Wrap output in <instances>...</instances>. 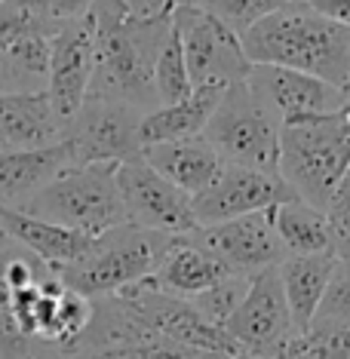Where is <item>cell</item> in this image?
<instances>
[{"label":"cell","instance_id":"cell-1","mask_svg":"<svg viewBox=\"0 0 350 359\" xmlns=\"http://www.w3.org/2000/svg\"><path fill=\"white\" fill-rule=\"evenodd\" d=\"M95 71L86 99L133 104L138 111L160 108L154 89V65L166 43L173 19L135 22L120 0H95Z\"/></svg>","mask_w":350,"mask_h":359},{"label":"cell","instance_id":"cell-2","mask_svg":"<svg viewBox=\"0 0 350 359\" xmlns=\"http://www.w3.org/2000/svg\"><path fill=\"white\" fill-rule=\"evenodd\" d=\"M240 40L252 65L304 71L338 89L350 77V28L316 13L307 0H289Z\"/></svg>","mask_w":350,"mask_h":359},{"label":"cell","instance_id":"cell-3","mask_svg":"<svg viewBox=\"0 0 350 359\" xmlns=\"http://www.w3.org/2000/svg\"><path fill=\"white\" fill-rule=\"evenodd\" d=\"M350 175L347 108L329 117L289 123L280 133V178L298 200L323 209Z\"/></svg>","mask_w":350,"mask_h":359},{"label":"cell","instance_id":"cell-4","mask_svg":"<svg viewBox=\"0 0 350 359\" xmlns=\"http://www.w3.org/2000/svg\"><path fill=\"white\" fill-rule=\"evenodd\" d=\"M175 236L154 233L135 224H120L114 231L95 236L93 249L77 264L55 267L68 289L86 298H111L123 289L151 280L169 252Z\"/></svg>","mask_w":350,"mask_h":359},{"label":"cell","instance_id":"cell-5","mask_svg":"<svg viewBox=\"0 0 350 359\" xmlns=\"http://www.w3.org/2000/svg\"><path fill=\"white\" fill-rule=\"evenodd\" d=\"M117 166L120 163H86L68 169L19 212L86 236H102L120 224H129L117 187Z\"/></svg>","mask_w":350,"mask_h":359},{"label":"cell","instance_id":"cell-6","mask_svg":"<svg viewBox=\"0 0 350 359\" xmlns=\"http://www.w3.org/2000/svg\"><path fill=\"white\" fill-rule=\"evenodd\" d=\"M280 117L252 93L249 83H234L222 93L203 138L222 154L227 166L280 175Z\"/></svg>","mask_w":350,"mask_h":359},{"label":"cell","instance_id":"cell-7","mask_svg":"<svg viewBox=\"0 0 350 359\" xmlns=\"http://www.w3.org/2000/svg\"><path fill=\"white\" fill-rule=\"evenodd\" d=\"M173 28L182 37L194 89H227L234 83H246L252 62L243 50V40L213 13H206L203 6H178Z\"/></svg>","mask_w":350,"mask_h":359},{"label":"cell","instance_id":"cell-8","mask_svg":"<svg viewBox=\"0 0 350 359\" xmlns=\"http://www.w3.org/2000/svg\"><path fill=\"white\" fill-rule=\"evenodd\" d=\"M93 323L68 359H252V356H213L178 347L169 338L142 325L117 295L95 298Z\"/></svg>","mask_w":350,"mask_h":359},{"label":"cell","instance_id":"cell-9","mask_svg":"<svg viewBox=\"0 0 350 359\" xmlns=\"http://www.w3.org/2000/svg\"><path fill=\"white\" fill-rule=\"evenodd\" d=\"M117 298L138 323L163 334V338H169L178 347L213 356H246L237 341L222 325L209 323L188 298L166 295V292L154 289L148 280L133 285V289H123Z\"/></svg>","mask_w":350,"mask_h":359},{"label":"cell","instance_id":"cell-10","mask_svg":"<svg viewBox=\"0 0 350 359\" xmlns=\"http://www.w3.org/2000/svg\"><path fill=\"white\" fill-rule=\"evenodd\" d=\"M142 117L133 104L86 99L74 117L65 123L62 142L71 148L77 166L86 163H129L142 157Z\"/></svg>","mask_w":350,"mask_h":359},{"label":"cell","instance_id":"cell-11","mask_svg":"<svg viewBox=\"0 0 350 359\" xmlns=\"http://www.w3.org/2000/svg\"><path fill=\"white\" fill-rule=\"evenodd\" d=\"M117 187L123 197L129 224L166 236H184L197 227L194 200L169 178H163L154 166H148L142 157L120 163Z\"/></svg>","mask_w":350,"mask_h":359},{"label":"cell","instance_id":"cell-12","mask_svg":"<svg viewBox=\"0 0 350 359\" xmlns=\"http://www.w3.org/2000/svg\"><path fill=\"white\" fill-rule=\"evenodd\" d=\"M182 240L206 249L209 255L224 261L234 273H249V276L271 271V267H280L289 258L280 236H276L274 209L252 212V215L222 222V224L194 227Z\"/></svg>","mask_w":350,"mask_h":359},{"label":"cell","instance_id":"cell-13","mask_svg":"<svg viewBox=\"0 0 350 359\" xmlns=\"http://www.w3.org/2000/svg\"><path fill=\"white\" fill-rule=\"evenodd\" d=\"M224 332L252 359H274L276 350L286 344V338L295 332V325H292L289 301L276 267L252 276L246 298L234 310L231 320L224 323Z\"/></svg>","mask_w":350,"mask_h":359},{"label":"cell","instance_id":"cell-14","mask_svg":"<svg viewBox=\"0 0 350 359\" xmlns=\"http://www.w3.org/2000/svg\"><path fill=\"white\" fill-rule=\"evenodd\" d=\"M95 34L99 31H95L93 10L74 22H65L53 34L46 95H50L53 111L59 114L62 123H68L83 108L89 95V83H93L95 71Z\"/></svg>","mask_w":350,"mask_h":359},{"label":"cell","instance_id":"cell-15","mask_svg":"<svg viewBox=\"0 0 350 359\" xmlns=\"http://www.w3.org/2000/svg\"><path fill=\"white\" fill-rule=\"evenodd\" d=\"M246 83L280 117L283 126L314 117H329V114H338L350 104L344 89L325 83L314 74H304V71L280 68V65H252Z\"/></svg>","mask_w":350,"mask_h":359},{"label":"cell","instance_id":"cell-16","mask_svg":"<svg viewBox=\"0 0 350 359\" xmlns=\"http://www.w3.org/2000/svg\"><path fill=\"white\" fill-rule=\"evenodd\" d=\"M292 197L295 194L280 175L258 172V169H246V166H227L224 163L222 175L191 200H194L197 227H209L252 215V212L274 209Z\"/></svg>","mask_w":350,"mask_h":359},{"label":"cell","instance_id":"cell-17","mask_svg":"<svg viewBox=\"0 0 350 359\" xmlns=\"http://www.w3.org/2000/svg\"><path fill=\"white\" fill-rule=\"evenodd\" d=\"M74 166L77 160L65 142H55L50 148L0 154V206L22 209L46 184Z\"/></svg>","mask_w":350,"mask_h":359},{"label":"cell","instance_id":"cell-18","mask_svg":"<svg viewBox=\"0 0 350 359\" xmlns=\"http://www.w3.org/2000/svg\"><path fill=\"white\" fill-rule=\"evenodd\" d=\"M40 264L43 261L37 255H31L15 240L0 233V359H55L37 344H31L19 329V320H15L19 283L28 280Z\"/></svg>","mask_w":350,"mask_h":359},{"label":"cell","instance_id":"cell-19","mask_svg":"<svg viewBox=\"0 0 350 359\" xmlns=\"http://www.w3.org/2000/svg\"><path fill=\"white\" fill-rule=\"evenodd\" d=\"M65 123L46 93H0V138L10 151H34L62 142Z\"/></svg>","mask_w":350,"mask_h":359},{"label":"cell","instance_id":"cell-20","mask_svg":"<svg viewBox=\"0 0 350 359\" xmlns=\"http://www.w3.org/2000/svg\"><path fill=\"white\" fill-rule=\"evenodd\" d=\"M142 160L154 166L163 178L182 187L188 197H197L222 175L224 160L203 135L182 138V142H163L142 148Z\"/></svg>","mask_w":350,"mask_h":359},{"label":"cell","instance_id":"cell-21","mask_svg":"<svg viewBox=\"0 0 350 359\" xmlns=\"http://www.w3.org/2000/svg\"><path fill=\"white\" fill-rule=\"evenodd\" d=\"M0 227H4V233L10 240H15L22 249H28L40 261H46L50 267L77 264L95 243V236L77 233L71 227L43 222V218H34L28 212H19L10 206H0Z\"/></svg>","mask_w":350,"mask_h":359},{"label":"cell","instance_id":"cell-22","mask_svg":"<svg viewBox=\"0 0 350 359\" xmlns=\"http://www.w3.org/2000/svg\"><path fill=\"white\" fill-rule=\"evenodd\" d=\"M234 271L218 261L215 255H209L206 249L194 246V243L175 236L169 252L163 255L160 267L154 271L151 276V285L166 295H175V298H197L203 295L206 289H213L215 283H222L224 276H231Z\"/></svg>","mask_w":350,"mask_h":359},{"label":"cell","instance_id":"cell-23","mask_svg":"<svg viewBox=\"0 0 350 359\" xmlns=\"http://www.w3.org/2000/svg\"><path fill=\"white\" fill-rule=\"evenodd\" d=\"M335 267H338V258L332 252H325V255H289L276 267L283 280V292H286V301H289L295 332H304L314 325Z\"/></svg>","mask_w":350,"mask_h":359},{"label":"cell","instance_id":"cell-24","mask_svg":"<svg viewBox=\"0 0 350 359\" xmlns=\"http://www.w3.org/2000/svg\"><path fill=\"white\" fill-rule=\"evenodd\" d=\"M55 31L59 25L40 22L0 50V93H46Z\"/></svg>","mask_w":350,"mask_h":359},{"label":"cell","instance_id":"cell-25","mask_svg":"<svg viewBox=\"0 0 350 359\" xmlns=\"http://www.w3.org/2000/svg\"><path fill=\"white\" fill-rule=\"evenodd\" d=\"M224 89H209L200 86L194 89L188 99L175 102V104H160V108L148 111L142 117V148L148 144H163V142H182V138H197L203 135L209 117H213L218 99H222Z\"/></svg>","mask_w":350,"mask_h":359},{"label":"cell","instance_id":"cell-26","mask_svg":"<svg viewBox=\"0 0 350 359\" xmlns=\"http://www.w3.org/2000/svg\"><path fill=\"white\" fill-rule=\"evenodd\" d=\"M274 227L286 255H325V252H332L325 212L298 197L274 206Z\"/></svg>","mask_w":350,"mask_h":359},{"label":"cell","instance_id":"cell-27","mask_svg":"<svg viewBox=\"0 0 350 359\" xmlns=\"http://www.w3.org/2000/svg\"><path fill=\"white\" fill-rule=\"evenodd\" d=\"M274 359H350V325L320 323L292 332Z\"/></svg>","mask_w":350,"mask_h":359},{"label":"cell","instance_id":"cell-28","mask_svg":"<svg viewBox=\"0 0 350 359\" xmlns=\"http://www.w3.org/2000/svg\"><path fill=\"white\" fill-rule=\"evenodd\" d=\"M154 89H157L160 104H175L194 93L188 62H184V50H182V37H178L175 28L169 31L166 43H163V50L157 55V65H154Z\"/></svg>","mask_w":350,"mask_h":359},{"label":"cell","instance_id":"cell-29","mask_svg":"<svg viewBox=\"0 0 350 359\" xmlns=\"http://www.w3.org/2000/svg\"><path fill=\"white\" fill-rule=\"evenodd\" d=\"M249 285H252L249 273H231V276H224L222 283H215L213 289H206L203 295L191 298V304L197 307L209 323H215V325H222L224 329V323L234 316V310L243 304Z\"/></svg>","mask_w":350,"mask_h":359},{"label":"cell","instance_id":"cell-30","mask_svg":"<svg viewBox=\"0 0 350 359\" xmlns=\"http://www.w3.org/2000/svg\"><path fill=\"white\" fill-rule=\"evenodd\" d=\"M289 0H203V10L213 13L218 22H224L234 34H246L252 25H258Z\"/></svg>","mask_w":350,"mask_h":359},{"label":"cell","instance_id":"cell-31","mask_svg":"<svg viewBox=\"0 0 350 359\" xmlns=\"http://www.w3.org/2000/svg\"><path fill=\"white\" fill-rule=\"evenodd\" d=\"M40 22H50L43 13L37 10L34 0H4L0 4V50L19 40L28 28L40 25Z\"/></svg>","mask_w":350,"mask_h":359},{"label":"cell","instance_id":"cell-32","mask_svg":"<svg viewBox=\"0 0 350 359\" xmlns=\"http://www.w3.org/2000/svg\"><path fill=\"white\" fill-rule=\"evenodd\" d=\"M325 218H329L332 255L338 261H350V175L341 182L332 203L325 206Z\"/></svg>","mask_w":350,"mask_h":359},{"label":"cell","instance_id":"cell-33","mask_svg":"<svg viewBox=\"0 0 350 359\" xmlns=\"http://www.w3.org/2000/svg\"><path fill=\"white\" fill-rule=\"evenodd\" d=\"M316 320H320V323L350 325V261H338V267H335V273H332V283H329V289H325V298L320 304Z\"/></svg>","mask_w":350,"mask_h":359},{"label":"cell","instance_id":"cell-34","mask_svg":"<svg viewBox=\"0 0 350 359\" xmlns=\"http://www.w3.org/2000/svg\"><path fill=\"white\" fill-rule=\"evenodd\" d=\"M34 4L53 25H65V22H74L80 15H86L95 6V0H34Z\"/></svg>","mask_w":350,"mask_h":359},{"label":"cell","instance_id":"cell-35","mask_svg":"<svg viewBox=\"0 0 350 359\" xmlns=\"http://www.w3.org/2000/svg\"><path fill=\"white\" fill-rule=\"evenodd\" d=\"M129 19L135 22H163V19H173L178 4L175 0H120Z\"/></svg>","mask_w":350,"mask_h":359},{"label":"cell","instance_id":"cell-36","mask_svg":"<svg viewBox=\"0 0 350 359\" xmlns=\"http://www.w3.org/2000/svg\"><path fill=\"white\" fill-rule=\"evenodd\" d=\"M316 13L329 15V19L341 22V25L350 28V0H307Z\"/></svg>","mask_w":350,"mask_h":359},{"label":"cell","instance_id":"cell-37","mask_svg":"<svg viewBox=\"0 0 350 359\" xmlns=\"http://www.w3.org/2000/svg\"><path fill=\"white\" fill-rule=\"evenodd\" d=\"M178 6H203V0H175Z\"/></svg>","mask_w":350,"mask_h":359},{"label":"cell","instance_id":"cell-38","mask_svg":"<svg viewBox=\"0 0 350 359\" xmlns=\"http://www.w3.org/2000/svg\"><path fill=\"white\" fill-rule=\"evenodd\" d=\"M344 95H347V102H350V77H347V83H344Z\"/></svg>","mask_w":350,"mask_h":359},{"label":"cell","instance_id":"cell-39","mask_svg":"<svg viewBox=\"0 0 350 359\" xmlns=\"http://www.w3.org/2000/svg\"><path fill=\"white\" fill-rule=\"evenodd\" d=\"M347 138H350V104H347Z\"/></svg>","mask_w":350,"mask_h":359},{"label":"cell","instance_id":"cell-40","mask_svg":"<svg viewBox=\"0 0 350 359\" xmlns=\"http://www.w3.org/2000/svg\"><path fill=\"white\" fill-rule=\"evenodd\" d=\"M6 151H10V148H6V144H4V138H0V154H6Z\"/></svg>","mask_w":350,"mask_h":359},{"label":"cell","instance_id":"cell-41","mask_svg":"<svg viewBox=\"0 0 350 359\" xmlns=\"http://www.w3.org/2000/svg\"><path fill=\"white\" fill-rule=\"evenodd\" d=\"M0 233H4V227H0Z\"/></svg>","mask_w":350,"mask_h":359},{"label":"cell","instance_id":"cell-42","mask_svg":"<svg viewBox=\"0 0 350 359\" xmlns=\"http://www.w3.org/2000/svg\"><path fill=\"white\" fill-rule=\"evenodd\" d=\"M0 4H4V0H0Z\"/></svg>","mask_w":350,"mask_h":359}]
</instances>
